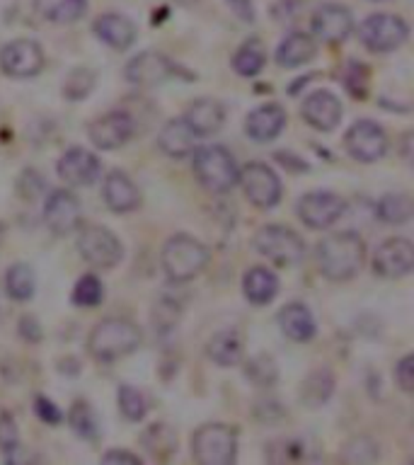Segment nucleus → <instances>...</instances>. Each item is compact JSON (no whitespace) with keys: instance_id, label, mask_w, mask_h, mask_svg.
<instances>
[{"instance_id":"28","label":"nucleus","mask_w":414,"mask_h":465,"mask_svg":"<svg viewBox=\"0 0 414 465\" xmlns=\"http://www.w3.org/2000/svg\"><path fill=\"white\" fill-rule=\"evenodd\" d=\"M34 13L54 24L78 23L87 13V0H32Z\"/></svg>"},{"instance_id":"38","label":"nucleus","mask_w":414,"mask_h":465,"mask_svg":"<svg viewBox=\"0 0 414 465\" xmlns=\"http://www.w3.org/2000/svg\"><path fill=\"white\" fill-rule=\"evenodd\" d=\"M102 298H104V287H102V281L97 279L94 274L80 277L76 288H73V303L80 305V308H94V305H100Z\"/></svg>"},{"instance_id":"36","label":"nucleus","mask_w":414,"mask_h":465,"mask_svg":"<svg viewBox=\"0 0 414 465\" xmlns=\"http://www.w3.org/2000/svg\"><path fill=\"white\" fill-rule=\"evenodd\" d=\"M94 83H97V76L93 68H73L63 80V97L73 102L86 100L94 90Z\"/></svg>"},{"instance_id":"47","label":"nucleus","mask_w":414,"mask_h":465,"mask_svg":"<svg viewBox=\"0 0 414 465\" xmlns=\"http://www.w3.org/2000/svg\"><path fill=\"white\" fill-rule=\"evenodd\" d=\"M102 463H126V465H139L141 463V458L131 453V451H122V449H114V451H107L104 456H102Z\"/></svg>"},{"instance_id":"25","label":"nucleus","mask_w":414,"mask_h":465,"mask_svg":"<svg viewBox=\"0 0 414 465\" xmlns=\"http://www.w3.org/2000/svg\"><path fill=\"white\" fill-rule=\"evenodd\" d=\"M206 354L213 364L219 366H238L245 357V337L238 330H220L206 344Z\"/></svg>"},{"instance_id":"22","label":"nucleus","mask_w":414,"mask_h":465,"mask_svg":"<svg viewBox=\"0 0 414 465\" xmlns=\"http://www.w3.org/2000/svg\"><path fill=\"white\" fill-rule=\"evenodd\" d=\"M276 323L282 327V333L293 342L313 340L315 333H318L313 313L303 303H289V305H284L279 310V315H276Z\"/></svg>"},{"instance_id":"32","label":"nucleus","mask_w":414,"mask_h":465,"mask_svg":"<svg viewBox=\"0 0 414 465\" xmlns=\"http://www.w3.org/2000/svg\"><path fill=\"white\" fill-rule=\"evenodd\" d=\"M332 393H335V376L328 369H320L305 378L303 388H301V400L305 403V407L315 410L328 403Z\"/></svg>"},{"instance_id":"18","label":"nucleus","mask_w":414,"mask_h":465,"mask_svg":"<svg viewBox=\"0 0 414 465\" xmlns=\"http://www.w3.org/2000/svg\"><path fill=\"white\" fill-rule=\"evenodd\" d=\"M354 32V17L344 5L325 3L313 13V34L325 44H342Z\"/></svg>"},{"instance_id":"49","label":"nucleus","mask_w":414,"mask_h":465,"mask_svg":"<svg viewBox=\"0 0 414 465\" xmlns=\"http://www.w3.org/2000/svg\"><path fill=\"white\" fill-rule=\"evenodd\" d=\"M20 327H22L20 333H22V337H27V340H30V333H34L32 334V342H37L41 337L40 325H37V320L34 318H22L20 320Z\"/></svg>"},{"instance_id":"31","label":"nucleus","mask_w":414,"mask_h":465,"mask_svg":"<svg viewBox=\"0 0 414 465\" xmlns=\"http://www.w3.org/2000/svg\"><path fill=\"white\" fill-rule=\"evenodd\" d=\"M141 443L153 458H158V460H167V458L177 451V434H175V429H172L170 424L156 422V424H150L148 429L143 432Z\"/></svg>"},{"instance_id":"4","label":"nucleus","mask_w":414,"mask_h":465,"mask_svg":"<svg viewBox=\"0 0 414 465\" xmlns=\"http://www.w3.org/2000/svg\"><path fill=\"white\" fill-rule=\"evenodd\" d=\"M238 163L223 146H203L194 150V175L199 185L213 194H226L238 185Z\"/></svg>"},{"instance_id":"11","label":"nucleus","mask_w":414,"mask_h":465,"mask_svg":"<svg viewBox=\"0 0 414 465\" xmlns=\"http://www.w3.org/2000/svg\"><path fill=\"white\" fill-rule=\"evenodd\" d=\"M124 76L133 86L153 87L165 83V80H170V78H182V68L175 66L165 54L143 51V54L133 56L131 61L126 63Z\"/></svg>"},{"instance_id":"51","label":"nucleus","mask_w":414,"mask_h":465,"mask_svg":"<svg viewBox=\"0 0 414 465\" xmlns=\"http://www.w3.org/2000/svg\"><path fill=\"white\" fill-rule=\"evenodd\" d=\"M3 242H5V225L0 223V245H3Z\"/></svg>"},{"instance_id":"21","label":"nucleus","mask_w":414,"mask_h":465,"mask_svg":"<svg viewBox=\"0 0 414 465\" xmlns=\"http://www.w3.org/2000/svg\"><path fill=\"white\" fill-rule=\"evenodd\" d=\"M284 126H286V109L276 102H266L248 114L245 132L257 143H269L284 132Z\"/></svg>"},{"instance_id":"46","label":"nucleus","mask_w":414,"mask_h":465,"mask_svg":"<svg viewBox=\"0 0 414 465\" xmlns=\"http://www.w3.org/2000/svg\"><path fill=\"white\" fill-rule=\"evenodd\" d=\"M34 410H37V415H40L41 422H47V424L56 426V424H61L63 422V412L56 407L49 397L40 396L37 400H34Z\"/></svg>"},{"instance_id":"48","label":"nucleus","mask_w":414,"mask_h":465,"mask_svg":"<svg viewBox=\"0 0 414 465\" xmlns=\"http://www.w3.org/2000/svg\"><path fill=\"white\" fill-rule=\"evenodd\" d=\"M230 3V8L235 10V15L245 20V23H252L255 20V10H252V3L250 0H228Z\"/></svg>"},{"instance_id":"9","label":"nucleus","mask_w":414,"mask_h":465,"mask_svg":"<svg viewBox=\"0 0 414 465\" xmlns=\"http://www.w3.org/2000/svg\"><path fill=\"white\" fill-rule=\"evenodd\" d=\"M238 185L243 187L248 202L257 209H274L282 202V179L265 163H248L238 172Z\"/></svg>"},{"instance_id":"33","label":"nucleus","mask_w":414,"mask_h":465,"mask_svg":"<svg viewBox=\"0 0 414 465\" xmlns=\"http://www.w3.org/2000/svg\"><path fill=\"white\" fill-rule=\"evenodd\" d=\"M34 288H37V279H34V271H32L30 264L17 262L5 271V294L13 301H30L34 296Z\"/></svg>"},{"instance_id":"5","label":"nucleus","mask_w":414,"mask_h":465,"mask_svg":"<svg viewBox=\"0 0 414 465\" xmlns=\"http://www.w3.org/2000/svg\"><path fill=\"white\" fill-rule=\"evenodd\" d=\"M192 456L203 465H230L238 456V432L228 424H203L192 439Z\"/></svg>"},{"instance_id":"13","label":"nucleus","mask_w":414,"mask_h":465,"mask_svg":"<svg viewBox=\"0 0 414 465\" xmlns=\"http://www.w3.org/2000/svg\"><path fill=\"white\" fill-rule=\"evenodd\" d=\"M133 133H136V124H133L131 114H126V112L102 114L87 126V136L100 150H114V148L126 146L133 139Z\"/></svg>"},{"instance_id":"7","label":"nucleus","mask_w":414,"mask_h":465,"mask_svg":"<svg viewBox=\"0 0 414 465\" xmlns=\"http://www.w3.org/2000/svg\"><path fill=\"white\" fill-rule=\"evenodd\" d=\"M80 257L94 269H114L124 260V245L104 225H83L78 232Z\"/></svg>"},{"instance_id":"50","label":"nucleus","mask_w":414,"mask_h":465,"mask_svg":"<svg viewBox=\"0 0 414 465\" xmlns=\"http://www.w3.org/2000/svg\"><path fill=\"white\" fill-rule=\"evenodd\" d=\"M276 160H279V163H284V165H289L291 170H308V163H305V160H301V158H296V160H293V158L289 155V150H282V153H276Z\"/></svg>"},{"instance_id":"19","label":"nucleus","mask_w":414,"mask_h":465,"mask_svg":"<svg viewBox=\"0 0 414 465\" xmlns=\"http://www.w3.org/2000/svg\"><path fill=\"white\" fill-rule=\"evenodd\" d=\"M301 114L318 132H332L342 122V102L329 90H315L301 105Z\"/></svg>"},{"instance_id":"3","label":"nucleus","mask_w":414,"mask_h":465,"mask_svg":"<svg viewBox=\"0 0 414 465\" xmlns=\"http://www.w3.org/2000/svg\"><path fill=\"white\" fill-rule=\"evenodd\" d=\"M160 262L170 281H192L209 267V248L187 232H177L163 245Z\"/></svg>"},{"instance_id":"30","label":"nucleus","mask_w":414,"mask_h":465,"mask_svg":"<svg viewBox=\"0 0 414 465\" xmlns=\"http://www.w3.org/2000/svg\"><path fill=\"white\" fill-rule=\"evenodd\" d=\"M414 202L407 192H395L381 196V202L375 204V216L388 225H402L412 218Z\"/></svg>"},{"instance_id":"35","label":"nucleus","mask_w":414,"mask_h":465,"mask_svg":"<svg viewBox=\"0 0 414 465\" xmlns=\"http://www.w3.org/2000/svg\"><path fill=\"white\" fill-rule=\"evenodd\" d=\"M68 424L80 439L94 442L100 436V426H97V417H94L93 407L86 400H76L73 407L68 410Z\"/></svg>"},{"instance_id":"41","label":"nucleus","mask_w":414,"mask_h":465,"mask_svg":"<svg viewBox=\"0 0 414 465\" xmlns=\"http://www.w3.org/2000/svg\"><path fill=\"white\" fill-rule=\"evenodd\" d=\"M375 458H378V446L366 436H359V439L346 443L342 453V460H346V463H374Z\"/></svg>"},{"instance_id":"52","label":"nucleus","mask_w":414,"mask_h":465,"mask_svg":"<svg viewBox=\"0 0 414 465\" xmlns=\"http://www.w3.org/2000/svg\"><path fill=\"white\" fill-rule=\"evenodd\" d=\"M5 315V303H3V294H0V318Z\"/></svg>"},{"instance_id":"2","label":"nucleus","mask_w":414,"mask_h":465,"mask_svg":"<svg viewBox=\"0 0 414 465\" xmlns=\"http://www.w3.org/2000/svg\"><path fill=\"white\" fill-rule=\"evenodd\" d=\"M141 342L143 334L136 323L124 318H107L97 323L87 337V351L102 364H110V361H119V359L133 354L141 347Z\"/></svg>"},{"instance_id":"29","label":"nucleus","mask_w":414,"mask_h":465,"mask_svg":"<svg viewBox=\"0 0 414 465\" xmlns=\"http://www.w3.org/2000/svg\"><path fill=\"white\" fill-rule=\"evenodd\" d=\"M243 291L248 296V301L255 303V305H266L272 303L279 294V279L276 274L265 267H252L243 279Z\"/></svg>"},{"instance_id":"23","label":"nucleus","mask_w":414,"mask_h":465,"mask_svg":"<svg viewBox=\"0 0 414 465\" xmlns=\"http://www.w3.org/2000/svg\"><path fill=\"white\" fill-rule=\"evenodd\" d=\"M196 141H199V136L187 124V119L182 116V119H172L163 126V132L158 136V146L170 158H184V155L194 153Z\"/></svg>"},{"instance_id":"26","label":"nucleus","mask_w":414,"mask_h":465,"mask_svg":"<svg viewBox=\"0 0 414 465\" xmlns=\"http://www.w3.org/2000/svg\"><path fill=\"white\" fill-rule=\"evenodd\" d=\"M94 34L110 44L112 49H129L136 41V24L124 15H117V13H107V15L97 17L94 23Z\"/></svg>"},{"instance_id":"44","label":"nucleus","mask_w":414,"mask_h":465,"mask_svg":"<svg viewBox=\"0 0 414 465\" xmlns=\"http://www.w3.org/2000/svg\"><path fill=\"white\" fill-rule=\"evenodd\" d=\"M17 189H20V196L22 199H37L41 192H44V179L37 175L34 170H24L20 182H17Z\"/></svg>"},{"instance_id":"17","label":"nucleus","mask_w":414,"mask_h":465,"mask_svg":"<svg viewBox=\"0 0 414 465\" xmlns=\"http://www.w3.org/2000/svg\"><path fill=\"white\" fill-rule=\"evenodd\" d=\"M58 170V178L71 187H90L94 179L100 178L102 165L100 158L86 148H68L66 153L61 155V160L56 165Z\"/></svg>"},{"instance_id":"15","label":"nucleus","mask_w":414,"mask_h":465,"mask_svg":"<svg viewBox=\"0 0 414 465\" xmlns=\"http://www.w3.org/2000/svg\"><path fill=\"white\" fill-rule=\"evenodd\" d=\"M0 68L10 78H34L44 68V51L32 39H15L0 51Z\"/></svg>"},{"instance_id":"10","label":"nucleus","mask_w":414,"mask_h":465,"mask_svg":"<svg viewBox=\"0 0 414 465\" xmlns=\"http://www.w3.org/2000/svg\"><path fill=\"white\" fill-rule=\"evenodd\" d=\"M344 146L354 160L375 163L388 153V136L381 124H375L371 119H361L349 126V132L344 136Z\"/></svg>"},{"instance_id":"42","label":"nucleus","mask_w":414,"mask_h":465,"mask_svg":"<svg viewBox=\"0 0 414 465\" xmlns=\"http://www.w3.org/2000/svg\"><path fill=\"white\" fill-rule=\"evenodd\" d=\"M344 86H346V90L352 93V97H359V100H364V97H366V90H368V68L366 66H364V63H356V61L349 63L346 76H344Z\"/></svg>"},{"instance_id":"20","label":"nucleus","mask_w":414,"mask_h":465,"mask_svg":"<svg viewBox=\"0 0 414 465\" xmlns=\"http://www.w3.org/2000/svg\"><path fill=\"white\" fill-rule=\"evenodd\" d=\"M102 199L110 206L114 214H131L141 206V192L126 172L112 170L104 178V189H102Z\"/></svg>"},{"instance_id":"39","label":"nucleus","mask_w":414,"mask_h":465,"mask_svg":"<svg viewBox=\"0 0 414 465\" xmlns=\"http://www.w3.org/2000/svg\"><path fill=\"white\" fill-rule=\"evenodd\" d=\"M266 458L272 463H298L305 458V446L301 439H276L269 443Z\"/></svg>"},{"instance_id":"27","label":"nucleus","mask_w":414,"mask_h":465,"mask_svg":"<svg viewBox=\"0 0 414 465\" xmlns=\"http://www.w3.org/2000/svg\"><path fill=\"white\" fill-rule=\"evenodd\" d=\"M315 51H318V44H315V39L310 34L293 32L276 49V63L282 68H298V66L313 61Z\"/></svg>"},{"instance_id":"37","label":"nucleus","mask_w":414,"mask_h":465,"mask_svg":"<svg viewBox=\"0 0 414 465\" xmlns=\"http://www.w3.org/2000/svg\"><path fill=\"white\" fill-rule=\"evenodd\" d=\"M117 400L119 410H122V415H124L129 422H141V419L148 415V403H146L143 393H139L136 388L122 386L117 393Z\"/></svg>"},{"instance_id":"45","label":"nucleus","mask_w":414,"mask_h":465,"mask_svg":"<svg viewBox=\"0 0 414 465\" xmlns=\"http://www.w3.org/2000/svg\"><path fill=\"white\" fill-rule=\"evenodd\" d=\"M395 380L398 386L405 390V393H412L414 390V357L407 354L405 359H400V364L395 366Z\"/></svg>"},{"instance_id":"43","label":"nucleus","mask_w":414,"mask_h":465,"mask_svg":"<svg viewBox=\"0 0 414 465\" xmlns=\"http://www.w3.org/2000/svg\"><path fill=\"white\" fill-rule=\"evenodd\" d=\"M17 446V426L10 412L0 407V449L10 453Z\"/></svg>"},{"instance_id":"16","label":"nucleus","mask_w":414,"mask_h":465,"mask_svg":"<svg viewBox=\"0 0 414 465\" xmlns=\"http://www.w3.org/2000/svg\"><path fill=\"white\" fill-rule=\"evenodd\" d=\"M44 221L56 235H68V232L78 231L83 223V206H80L78 196L66 189H56L47 196L44 204Z\"/></svg>"},{"instance_id":"1","label":"nucleus","mask_w":414,"mask_h":465,"mask_svg":"<svg viewBox=\"0 0 414 465\" xmlns=\"http://www.w3.org/2000/svg\"><path fill=\"white\" fill-rule=\"evenodd\" d=\"M318 269L329 281H349L354 279L366 260V245L359 235L352 231L332 232L322 238L315 250Z\"/></svg>"},{"instance_id":"24","label":"nucleus","mask_w":414,"mask_h":465,"mask_svg":"<svg viewBox=\"0 0 414 465\" xmlns=\"http://www.w3.org/2000/svg\"><path fill=\"white\" fill-rule=\"evenodd\" d=\"M187 124L196 132V136H213L219 133L226 124V112L220 107V102L212 100V97H203V100H196L189 105L187 114Z\"/></svg>"},{"instance_id":"40","label":"nucleus","mask_w":414,"mask_h":465,"mask_svg":"<svg viewBox=\"0 0 414 465\" xmlns=\"http://www.w3.org/2000/svg\"><path fill=\"white\" fill-rule=\"evenodd\" d=\"M248 378H250L255 386L269 388L276 383V378H279V369H276L272 357L262 354V357H255L250 364H248Z\"/></svg>"},{"instance_id":"6","label":"nucleus","mask_w":414,"mask_h":465,"mask_svg":"<svg viewBox=\"0 0 414 465\" xmlns=\"http://www.w3.org/2000/svg\"><path fill=\"white\" fill-rule=\"evenodd\" d=\"M259 255L266 257L276 267L298 264L305 255V242L289 225H265L252 241Z\"/></svg>"},{"instance_id":"14","label":"nucleus","mask_w":414,"mask_h":465,"mask_svg":"<svg viewBox=\"0 0 414 465\" xmlns=\"http://www.w3.org/2000/svg\"><path fill=\"white\" fill-rule=\"evenodd\" d=\"M414 269V245L407 238H391L378 245L374 255V271L383 279H402Z\"/></svg>"},{"instance_id":"8","label":"nucleus","mask_w":414,"mask_h":465,"mask_svg":"<svg viewBox=\"0 0 414 465\" xmlns=\"http://www.w3.org/2000/svg\"><path fill=\"white\" fill-rule=\"evenodd\" d=\"M407 37H410V27L405 20L388 13L368 15L359 27L361 44L374 54H391L405 44Z\"/></svg>"},{"instance_id":"34","label":"nucleus","mask_w":414,"mask_h":465,"mask_svg":"<svg viewBox=\"0 0 414 465\" xmlns=\"http://www.w3.org/2000/svg\"><path fill=\"white\" fill-rule=\"evenodd\" d=\"M266 51L259 39H248L243 47L238 49L233 56V70L245 78H255L259 70L265 68Z\"/></svg>"},{"instance_id":"12","label":"nucleus","mask_w":414,"mask_h":465,"mask_svg":"<svg viewBox=\"0 0 414 465\" xmlns=\"http://www.w3.org/2000/svg\"><path fill=\"white\" fill-rule=\"evenodd\" d=\"M296 214L308 228L322 231L342 218L344 199L332 192H308L296 202Z\"/></svg>"}]
</instances>
